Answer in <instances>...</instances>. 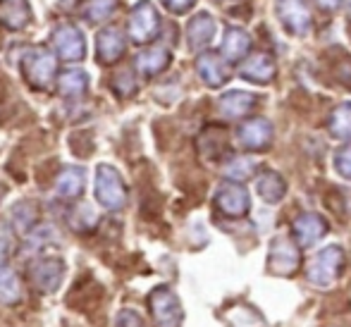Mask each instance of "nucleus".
<instances>
[{"label":"nucleus","mask_w":351,"mask_h":327,"mask_svg":"<svg viewBox=\"0 0 351 327\" xmlns=\"http://www.w3.org/2000/svg\"><path fill=\"white\" fill-rule=\"evenodd\" d=\"M58 60L60 58L53 53V48L48 46H32L22 53L19 60V69H22L27 84L34 91H51L58 84Z\"/></svg>","instance_id":"1"},{"label":"nucleus","mask_w":351,"mask_h":327,"mask_svg":"<svg viewBox=\"0 0 351 327\" xmlns=\"http://www.w3.org/2000/svg\"><path fill=\"white\" fill-rule=\"evenodd\" d=\"M96 201L108 210H122L127 203V186L117 167L112 165H98L96 167V184H93Z\"/></svg>","instance_id":"2"},{"label":"nucleus","mask_w":351,"mask_h":327,"mask_svg":"<svg viewBox=\"0 0 351 327\" xmlns=\"http://www.w3.org/2000/svg\"><path fill=\"white\" fill-rule=\"evenodd\" d=\"M51 48L62 62H82L86 58V38L72 22H58L51 29Z\"/></svg>","instance_id":"3"},{"label":"nucleus","mask_w":351,"mask_h":327,"mask_svg":"<svg viewBox=\"0 0 351 327\" xmlns=\"http://www.w3.org/2000/svg\"><path fill=\"white\" fill-rule=\"evenodd\" d=\"M160 14H158L156 5L151 0H139L134 8L130 10V19H127V34L134 43L146 46L153 43L160 34Z\"/></svg>","instance_id":"4"},{"label":"nucleus","mask_w":351,"mask_h":327,"mask_svg":"<svg viewBox=\"0 0 351 327\" xmlns=\"http://www.w3.org/2000/svg\"><path fill=\"white\" fill-rule=\"evenodd\" d=\"M29 282L38 294H53L60 289L65 277V263L60 256H38L29 263Z\"/></svg>","instance_id":"5"},{"label":"nucleus","mask_w":351,"mask_h":327,"mask_svg":"<svg viewBox=\"0 0 351 327\" xmlns=\"http://www.w3.org/2000/svg\"><path fill=\"white\" fill-rule=\"evenodd\" d=\"M148 308H151L153 323L158 327H182L184 311H182L180 299L170 287H156L148 294Z\"/></svg>","instance_id":"6"},{"label":"nucleus","mask_w":351,"mask_h":327,"mask_svg":"<svg viewBox=\"0 0 351 327\" xmlns=\"http://www.w3.org/2000/svg\"><path fill=\"white\" fill-rule=\"evenodd\" d=\"M344 267V249L342 246H325L308 265V282L315 287H330L339 277Z\"/></svg>","instance_id":"7"},{"label":"nucleus","mask_w":351,"mask_h":327,"mask_svg":"<svg viewBox=\"0 0 351 327\" xmlns=\"http://www.w3.org/2000/svg\"><path fill=\"white\" fill-rule=\"evenodd\" d=\"M275 12H278L282 27L294 36H306L313 24L308 0H275Z\"/></svg>","instance_id":"8"},{"label":"nucleus","mask_w":351,"mask_h":327,"mask_svg":"<svg viewBox=\"0 0 351 327\" xmlns=\"http://www.w3.org/2000/svg\"><path fill=\"white\" fill-rule=\"evenodd\" d=\"M301 265V254H299V244H294L287 237H275L273 244H270V254H268V270L273 275L280 277H289L299 270Z\"/></svg>","instance_id":"9"},{"label":"nucleus","mask_w":351,"mask_h":327,"mask_svg":"<svg viewBox=\"0 0 351 327\" xmlns=\"http://www.w3.org/2000/svg\"><path fill=\"white\" fill-rule=\"evenodd\" d=\"M215 208L227 217H241L249 213L251 208V198L246 186H241V182H225L220 189L215 191Z\"/></svg>","instance_id":"10"},{"label":"nucleus","mask_w":351,"mask_h":327,"mask_svg":"<svg viewBox=\"0 0 351 327\" xmlns=\"http://www.w3.org/2000/svg\"><path fill=\"white\" fill-rule=\"evenodd\" d=\"M127 51V36L120 27H106L96 36V60L101 65H115Z\"/></svg>","instance_id":"11"},{"label":"nucleus","mask_w":351,"mask_h":327,"mask_svg":"<svg viewBox=\"0 0 351 327\" xmlns=\"http://www.w3.org/2000/svg\"><path fill=\"white\" fill-rule=\"evenodd\" d=\"M196 72H199L201 82L210 88H220L222 84H227V79L232 77L230 62L222 56L210 53V51L199 53V58H196Z\"/></svg>","instance_id":"12"},{"label":"nucleus","mask_w":351,"mask_h":327,"mask_svg":"<svg viewBox=\"0 0 351 327\" xmlns=\"http://www.w3.org/2000/svg\"><path fill=\"white\" fill-rule=\"evenodd\" d=\"M237 138L249 151H265L273 143V122L265 120V117L246 120L237 132Z\"/></svg>","instance_id":"13"},{"label":"nucleus","mask_w":351,"mask_h":327,"mask_svg":"<svg viewBox=\"0 0 351 327\" xmlns=\"http://www.w3.org/2000/svg\"><path fill=\"white\" fill-rule=\"evenodd\" d=\"M217 32V22L213 19L210 12H199L189 19L186 24V43L194 53H204L213 43Z\"/></svg>","instance_id":"14"},{"label":"nucleus","mask_w":351,"mask_h":327,"mask_svg":"<svg viewBox=\"0 0 351 327\" xmlns=\"http://www.w3.org/2000/svg\"><path fill=\"white\" fill-rule=\"evenodd\" d=\"M291 234L299 246H311L328 234V222L318 213H304L291 222Z\"/></svg>","instance_id":"15"},{"label":"nucleus","mask_w":351,"mask_h":327,"mask_svg":"<svg viewBox=\"0 0 351 327\" xmlns=\"http://www.w3.org/2000/svg\"><path fill=\"white\" fill-rule=\"evenodd\" d=\"M239 74L246 79V82H254V84H270L275 79V74H278V65H275V60L270 56H265V53H254V56H249L244 62H241L239 67Z\"/></svg>","instance_id":"16"},{"label":"nucleus","mask_w":351,"mask_h":327,"mask_svg":"<svg viewBox=\"0 0 351 327\" xmlns=\"http://www.w3.org/2000/svg\"><path fill=\"white\" fill-rule=\"evenodd\" d=\"M29 0H0V27L8 32H22L32 22Z\"/></svg>","instance_id":"17"},{"label":"nucleus","mask_w":351,"mask_h":327,"mask_svg":"<svg viewBox=\"0 0 351 327\" xmlns=\"http://www.w3.org/2000/svg\"><path fill=\"white\" fill-rule=\"evenodd\" d=\"M256 103H258V98L254 93L237 88V91L222 93L220 101H217V108H220V115L227 117V120H241V117H246L254 110Z\"/></svg>","instance_id":"18"},{"label":"nucleus","mask_w":351,"mask_h":327,"mask_svg":"<svg viewBox=\"0 0 351 327\" xmlns=\"http://www.w3.org/2000/svg\"><path fill=\"white\" fill-rule=\"evenodd\" d=\"M172 62V53L165 46H148L136 56L134 67L139 69L143 77H158L160 72H165Z\"/></svg>","instance_id":"19"},{"label":"nucleus","mask_w":351,"mask_h":327,"mask_svg":"<svg viewBox=\"0 0 351 327\" xmlns=\"http://www.w3.org/2000/svg\"><path fill=\"white\" fill-rule=\"evenodd\" d=\"M88 84H91V79H88V74L84 72V69L67 67L60 72L56 86H58V93H60L62 98H67V101H79V98L86 96Z\"/></svg>","instance_id":"20"},{"label":"nucleus","mask_w":351,"mask_h":327,"mask_svg":"<svg viewBox=\"0 0 351 327\" xmlns=\"http://www.w3.org/2000/svg\"><path fill=\"white\" fill-rule=\"evenodd\" d=\"M84 186H86V170L79 165H70L58 175L56 194L62 201H74L84 194Z\"/></svg>","instance_id":"21"},{"label":"nucleus","mask_w":351,"mask_h":327,"mask_svg":"<svg viewBox=\"0 0 351 327\" xmlns=\"http://www.w3.org/2000/svg\"><path fill=\"white\" fill-rule=\"evenodd\" d=\"M251 51V36L239 27H230L225 32V38H222L220 46V56L225 58L227 62H241L246 60Z\"/></svg>","instance_id":"22"},{"label":"nucleus","mask_w":351,"mask_h":327,"mask_svg":"<svg viewBox=\"0 0 351 327\" xmlns=\"http://www.w3.org/2000/svg\"><path fill=\"white\" fill-rule=\"evenodd\" d=\"M117 8H120V0H82L77 5V14L88 27H98L108 22L117 12Z\"/></svg>","instance_id":"23"},{"label":"nucleus","mask_w":351,"mask_h":327,"mask_svg":"<svg viewBox=\"0 0 351 327\" xmlns=\"http://www.w3.org/2000/svg\"><path fill=\"white\" fill-rule=\"evenodd\" d=\"M256 194L263 198L265 203H280L287 194V182L282 180L280 172L265 170L256 180Z\"/></svg>","instance_id":"24"},{"label":"nucleus","mask_w":351,"mask_h":327,"mask_svg":"<svg viewBox=\"0 0 351 327\" xmlns=\"http://www.w3.org/2000/svg\"><path fill=\"white\" fill-rule=\"evenodd\" d=\"M227 148V134L222 127H206L199 136V151L208 160H217Z\"/></svg>","instance_id":"25"},{"label":"nucleus","mask_w":351,"mask_h":327,"mask_svg":"<svg viewBox=\"0 0 351 327\" xmlns=\"http://www.w3.org/2000/svg\"><path fill=\"white\" fill-rule=\"evenodd\" d=\"M22 301V282L19 275L10 267H0V304L14 306Z\"/></svg>","instance_id":"26"},{"label":"nucleus","mask_w":351,"mask_h":327,"mask_svg":"<svg viewBox=\"0 0 351 327\" xmlns=\"http://www.w3.org/2000/svg\"><path fill=\"white\" fill-rule=\"evenodd\" d=\"M328 127L335 138L351 141V103H342V106H337L330 112Z\"/></svg>","instance_id":"27"},{"label":"nucleus","mask_w":351,"mask_h":327,"mask_svg":"<svg viewBox=\"0 0 351 327\" xmlns=\"http://www.w3.org/2000/svg\"><path fill=\"white\" fill-rule=\"evenodd\" d=\"M110 86H112V91H115L120 98L134 96L136 88H139V82H136V72L132 67L117 69V72L112 74V79H110Z\"/></svg>","instance_id":"28"},{"label":"nucleus","mask_w":351,"mask_h":327,"mask_svg":"<svg viewBox=\"0 0 351 327\" xmlns=\"http://www.w3.org/2000/svg\"><path fill=\"white\" fill-rule=\"evenodd\" d=\"M10 222L17 232H29L34 225H36V208L32 206L29 201H22L10 210Z\"/></svg>","instance_id":"29"},{"label":"nucleus","mask_w":351,"mask_h":327,"mask_svg":"<svg viewBox=\"0 0 351 327\" xmlns=\"http://www.w3.org/2000/svg\"><path fill=\"white\" fill-rule=\"evenodd\" d=\"M96 225H98V213L93 210L91 206H77L74 208V213L70 215V227L72 230H77V232H91V230H96Z\"/></svg>","instance_id":"30"},{"label":"nucleus","mask_w":351,"mask_h":327,"mask_svg":"<svg viewBox=\"0 0 351 327\" xmlns=\"http://www.w3.org/2000/svg\"><path fill=\"white\" fill-rule=\"evenodd\" d=\"M256 172V162L251 158H232L225 167V175L230 177L232 182H244L249 180Z\"/></svg>","instance_id":"31"},{"label":"nucleus","mask_w":351,"mask_h":327,"mask_svg":"<svg viewBox=\"0 0 351 327\" xmlns=\"http://www.w3.org/2000/svg\"><path fill=\"white\" fill-rule=\"evenodd\" d=\"M335 170H337L344 180H351V146H344L335 153Z\"/></svg>","instance_id":"32"},{"label":"nucleus","mask_w":351,"mask_h":327,"mask_svg":"<svg viewBox=\"0 0 351 327\" xmlns=\"http://www.w3.org/2000/svg\"><path fill=\"white\" fill-rule=\"evenodd\" d=\"M162 3V8L167 10V12H172V14H186L191 8H194L199 0H160Z\"/></svg>","instance_id":"33"},{"label":"nucleus","mask_w":351,"mask_h":327,"mask_svg":"<svg viewBox=\"0 0 351 327\" xmlns=\"http://www.w3.org/2000/svg\"><path fill=\"white\" fill-rule=\"evenodd\" d=\"M115 327H143V320L134 311H120V315H117V320H115Z\"/></svg>","instance_id":"34"},{"label":"nucleus","mask_w":351,"mask_h":327,"mask_svg":"<svg viewBox=\"0 0 351 327\" xmlns=\"http://www.w3.org/2000/svg\"><path fill=\"white\" fill-rule=\"evenodd\" d=\"M10 251H12V241H10V234H8V232L0 230V267H3L5 263H8Z\"/></svg>","instance_id":"35"},{"label":"nucleus","mask_w":351,"mask_h":327,"mask_svg":"<svg viewBox=\"0 0 351 327\" xmlns=\"http://www.w3.org/2000/svg\"><path fill=\"white\" fill-rule=\"evenodd\" d=\"M342 3L344 0H315V5H318L320 10H325V12H335Z\"/></svg>","instance_id":"36"},{"label":"nucleus","mask_w":351,"mask_h":327,"mask_svg":"<svg viewBox=\"0 0 351 327\" xmlns=\"http://www.w3.org/2000/svg\"><path fill=\"white\" fill-rule=\"evenodd\" d=\"M347 17H349V22H351V0H347Z\"/></svg>","instance_id":"37"}]
</instances>
